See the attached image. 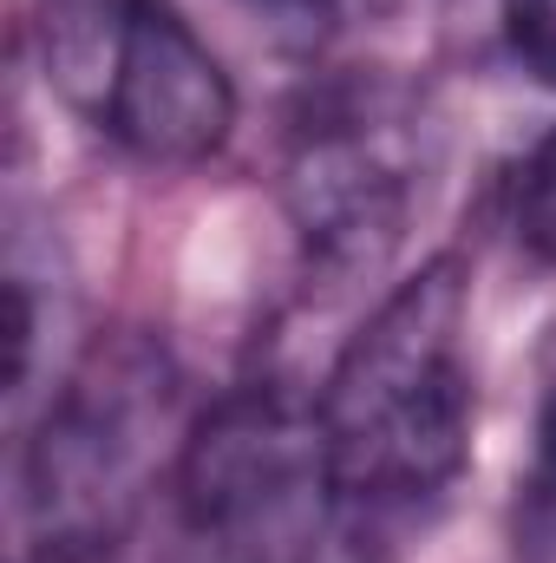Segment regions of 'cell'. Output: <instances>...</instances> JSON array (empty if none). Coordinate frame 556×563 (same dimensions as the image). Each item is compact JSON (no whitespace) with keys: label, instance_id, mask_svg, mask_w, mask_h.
<instances>
[{"label":"cell","instance_id":"1","mask_svg":"<svg viewBox=\"0 0 556 563\" xmlns=\"http://www.w3.org/2000/svg\"><path fill=\"white\" fill-rule=\"evenodd\" d=\"M471 282L458 256H432L341 347L314 394L334 505L413 511L445 498L471 465Z\"/></svg>","mask_w":556,"mask_h":563},{"label":"cell","instance_id":"2","mask_svg":"<svg viewBox=\"0 0 556 563\" xmlns=\"http://www.w3.org/2000/svg\"><path fill=\"white\" fill-rule=\"evenodd\" d=\"M46 59L144 164L190 170L236 132V86L177 0H46Z\"/></svg>","mask_w":556,"mask_h":563},{"label":"cell","instance_id":"3","mask_svg":"<svg viewBox=\"0 0 556 563\" xmlns=\"http://www.w3.org/2000/svg\"><path fill=\"white\" fill-rule=\"evenodd\" d=\"M327 505L314 400L294 407L276 387H249L184 439L177 525L197 563H314Z\"/></svg>","mask_w":556,"mask_h":563},{"label":"cell","instance_id":"4","mask_svg":"<svg viewBox=\"0 0 556 563\" xmlns=\"http://www.w3.org/2000/svg\"><path fill=\"white\" fill-rule=\"evenodd\" d=\"M288 217L327 276L380 269L407 230L413 144L380 106H321L288 139Z\"/></svg>","mask_w":556,"mask_h":563},{"label":"cell","instance_id":"5","mask_svg":"<svg viewBox=\"0 0 556 563\" xmlns=\"http://www.w3.org/2000/svg\"><path fill=\"white\" fill-rule=\"evenodd\" d=\"M164 394L170 380L144 347L99 354L86 374H73L26 459V498L46 538H99L105 505L144 465V439L164 420Z\"/></svg>","mask_w":556,"mask_h":563},{"label":"cell","instance_id":"6","mask_svg":"<svg viewBox=\"0 0 556 563\" xmlns=\"http://www.w3.org/2000/svg\"><path fill=\"white\" fill-rule=\"evenodd\" d=\"M511 223H518V243H524L537 263H556V125L544 132V144L524 157Z\"/></svg>","mask_w":556,"mask_h":563},{"label":"cell","instance_id":"7","mask_svg":"<svg viewBox=\"0 0 556 563\" xmlns=\"http://www.w3.org/2000/svg\"><path fill=\"white\" fill-rule=\"evenodd\" d=\"M504 46L524 73L556 86V0H504Z\"/></svg>","mask_w":556,"mask_h":563},{"label":"cell","instance_id":"8","mask_svg":"<svg viewBox=\"0 0 556 563\" xmlns=\"http://www.w3.org/2000/svg\"><path fill=\"white\" fill-rule=\"evenodd\" d=\"M537 478L556 498V334L544 347V380H537Z\"/></svg>","mask_w":556,"mask_h":563},{"label":"cell","instance_id":"9","mask_svg":"<svg viewBox=\"0 0 556 563\" xmlns=\"http://www.w3.org/2000/svg\"><path fill=\"white\" fill-rule=\"evenodd\" d=\"M26 563H119L105 538H46Z\"/></svg>","mask_w":556,"mask_h":563},{"label":"cell","instance_id":"10","mask_svg":"<svg viewBox=\"0 0 556 563\" xmlns=\"http://www.w3.org/2000/svg\"><path fill=\"white\" fill-rule=\"evenodd\" d=\"M276 7H301V0H276Z\"/></svg>","mask_w":556,"mask_h":563}]
</instances>
